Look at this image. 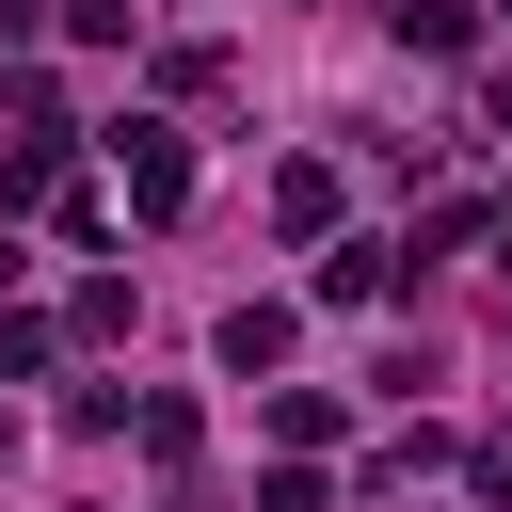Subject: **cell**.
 <instances>
[{"label":"cell","instance_id":"cell-4","mask_svg":"<svg viewBox=\"0 0 512 512\" xmlns=\"http://www.w3.org/2000/svg\"><path fill=\"white\" fill-rule=\"evenodd\" d=\"M224 368L272 384V368H288V304H224Z\"/></svg>","mask_w":512,"mask_h":512},{"label":"cell","instance_id":"cell-10","mask_svg":"<svg viewBox=\"0 0 512 512\" xmlns=\"http://www.w3.org/2000/svg\"><path fill=\"white\" fill-rule=\"evenodd\" d=\"M0 288H16V240H0Z\"/></svg>","mask_w":512,"mask_h":512},{"label":"cell","instance_id":"cell-3","mask_svg":"<svg viewBox=\"0 0 512 512\" xmlns=\"http://www.w3.org/2000/svg\"><path fill=\"white\" fill-rule=\"evenodd\" d=\"M272 224H288V240H336V160H288V176H272Z\"/></svg>","mask_w":512,"mask_h":512},{"label":"cell","instance_id":"cell-9","mask_svg":"<svg viewBox=\"0 0 512 512\" xmlns=\"http://www.w3.org/2000/svg\"><path fill=\"white\" fill-rule=\"evenodd\" d=\"M480 128H512V80H496V96H480Z\"/></svg>","mask_w":512,"mask_h":512},{"label":"cell","instance_id":"cell-7","mask_svg":"<svg viewBox=\"0 0 512 512\" xmlns=\"http://www.w3.org/2000/svg\"><path fill=\"white\" fill-rule=\"evenodd\" d=\"M48 352H64V320H32V304H0V384H32Z\"/></svg>","mask_w":512,"mask_h":512},{"label":"cell","instance_id":"cell-8","mask_svg":"<svg viewBox=\"0 0 512 512\" xmlns=\"http://www.w3.org/2000/svg\"><path fill=\"white\" fill-rule=\"evenodd\" d=\"M256 512H320V464H272V480H256Z\"/></svg>","mask_w":512,"mask_h":512},{"label":"cell","instance_id":"cell-6","mask_svg":"<svg viewBox=\"0 0 512 512\" xmlns=\"http://www.w3.org/2000/svg\"><path fill=\"white\" fill-rule=\"evenodd\" d=\"M272 432L288 448H336V384H272Z\"/></svg>","mask_w":512,"mask_h":512},{"label":"cell","instance_id":"cell-2","mask_svg":"<svg viewBox=\"0 0 512 512\" xmlns=\"http://www.w3.org/2000/svg\"><path fill=\"white\" fill-rule=\"evenodd\" d=\"M416 288V240H336L320 256V304H400Z\"/></svg>","mask_w":512,"mask_h":512},{"label":"cell","instance_id":"cell-5","mask_svg":"<svg viewBox=\"0 0 512 512\" xmlns=\"http://www.w3.org/2000/svg\"><path fill=\"white\" fill-rule=\"evenodd\" d=\"M400 48H432V64H464V48H480V16H464V0H400Z\"/></svg>","mask_w":512,"mask_h":512},{"label":"cell","instance_id":"cell-1","mask_svg":"<svg viewBox=\"0 0 512 512\" xmlns=\"http://www.w3.org/2000/svg\"><path fill=\"white\" fill-rule=\"evenodd\" d=\"M112 176H128V208H144V224H176V208H192V144H176L160 112H128V128H112Z\"/></svg>","mask_w":512,"mask_h":512}]
</instances>
